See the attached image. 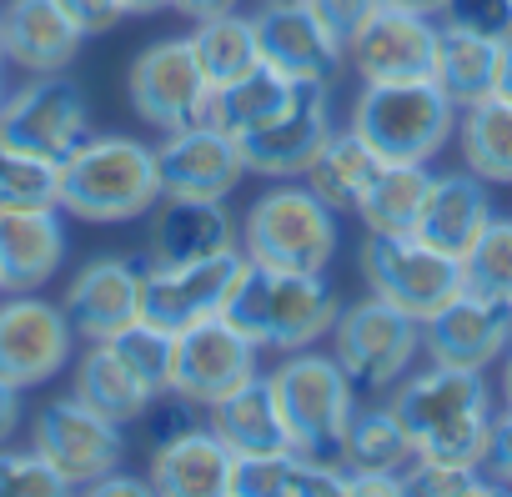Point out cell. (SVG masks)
Here are the masks:
<instances>
[{
  "instance_id": "35",
  "label": "cell",
  "mask_w": 512,
  "mask_h": 497,
  "mask_svg": "<svg viewBox=\"0 0 512 497\" xmlns=\"http://www.w3.org/2000/svg\"><path fill=\"white\" fill-rule=\"evenodd\" d=\"M462 292L512 307V221L507 216H492L482 236L472 241V252L462 257Z\"/></svg>"
},
{
  "instance_id": "44",
  "label": "cell",
  "mask_w": 512,
  "mask_h": 497,
  "mask_svg": "<svg viewBox=\"0 0 512 497\" xmlns=\"http://www.w3.org/2000/svg\"><path fill=\"white\" fill-rule=\"evenodd\" d=\"M61 11L81 26V36H106L126 21V0H61Z\"/></svg>"
},
{
  "instance_id": "50",
  "label": "cell",
  "mask_w": 512,
  "mask_h": 497,
  "mask_svg": "<svg viewBox=\"0 0 512 497\" xmlns=\"http://www.w3.org/2000/svg\"><path fill=\"white\" fill-rule=\"evenodd\" d=\"M171 0H126V16H151V11H166Z\"/></svg>"
},
{
  "instance_id": "43",
  "label": "cell",
  "mask_w": 512,
  "mask_h": 497,
  "mask_svg": "<svg viewBox=\"0 0 512 497\" xmlns=\"http://www.w3.org/2000/svg\"><path fill=\"white\" fill-rule=\"evenodd\" d=\"M482 472L492 477V487H512V407H507V412H492Z\"/></svg>"
},
{
  "instance_id": "38",
  "label": "cell",
  "mask_w": 512,
  "mask_h": 497,
  "mask_svg": "<svg viewBox=\"0 0 512 497\" xmlns=\"http://www.w3.org/2000/svg\"><path fill=\"white\" fill-rule=\"evenodd\" d=\"M21 206H61V166L0 146V211Z\"/></svg>"
},
{
  "instance_id": "17",
  "label": "cell",
  "mask_w": 512,
  "mask_h": 497,
  "mask_svg": "<svg viewBox=\"0 0 512 497\" xmlns=\"http://www.w3.org/2000/svg\"><path fill=\"white\" fill-rule=\"evenodd\" d=\"M156 171H161V196H196V201H226L236 181L246 176L241 146L216 131L211 121L166 131L156 146Z\"/></svg>"
},
{
  "instance_id": "2",
  "label": "cell",
  "mask_w": 512,
  "mask_h": 497,
  "mask_svg": "<svg viewBox=\"0 0 512 497\" xmlns=\"http://www.w3.org/2000/svg\"><path fill=\"white\" fill-rule=\"evenodd\" d=\"M337 312H342V302L322 272H272V267L246 262L221 317L236 332H246L262 352L287 357V352H302L317 337H327Z\"/></svg>"
},
{
  "instance_id": "3",
  "label": "cell",
  "mask_w": 512,
  "mask_h": 497,
  "mask_svg": "<svg viewBox=\"0 0 512 497\" xmlns=\"http://www.w3.org/2000/svg\"><path fill=\"white\" fill-rule=\"evenodd\" d=\"M161 171L156 151L136 136H86L61 161V211L81 221H136L156 211Z\"/></svg>"
},
{
  "instance_id": "49",
  "label": "cell",
  "mask_w": 512,
  "mask_h": 497,
  "mask_svg": "<svg viewBox=\"0 0 512 497\" xmlns=\"http://www.w3.org/2000/svg\"><path fill=\"white\" fill-rule=\"evenodd\" d=\"M392 6H402V11H417V16H437V21H442L447 0H392Z\"/></svg>"
},
{
  "instance_id": "37",
  "label": "cell",
  "mask_w": 512,
  "mask_h": 497,
  "mask_svg": "<svg viewBox=\"0 0 512 497\" xmlns=\"http://www.w3.org/2000/svg\"><path fill=\"white\" fill-rule=\"evenodd\" d=\"M111 347L126 357V367L146 382L151 397H166L171 392V367H176V332L166 327H151V322H131L111 337Z\"/></svg>"
},
{
  "instance_id": "39",
  "label": "cell",
  "mask_w": 512,
  "mask_h": 497,
  "mask_svg": "<svg viewBox=\"0 0 512 497\" xmlns=\"http://www.w3.org/2000/svg\"><path fill=\"white\" fill-rule=\"evenodd\" d=\"M0 492H36V497H46V492H71V482L36 452V447H0Z\"/></svg>"
},
{
  "instance_id": "53",
  "label": "cell",
  "mask_w": 512,
  "mask_h": 497,
  "mask_svg": "<svg viewBox=\"0 0 512 497\" xmlns=\"http://www.w3.org/2000/svg\"><path fill=\"white\" fill-rule=\"evenodd\" d=\"M0 106H6V76H0Z\"/></svg>"
},
{
  "instance_id": "12",
  "label": "cell",
  "mask_w": 512,
  "mask_h": 497,
  "mask_svg": "<svg viewBox=\"0 0 512 497\" xmlns=\"http://www.w3.org/2000/svg\"><path fill=\"white\" fill-rule=\"evenodd\" d=\"M126 91H131L136 116L156 131H181V126L206 121V101H211V81L196 66L191 36H166L146 46L131 61Z\"/></svg>"
},
{
  "instance_id": "46",
  "label": "cell",
  "mask_w": 512,
  "mask_h": 497,
  "mask_svg": "<svg viewBox=\"0 0 512 497\" xmlns=\"http://www.w3.org/2000/svg\"><path fill=\"white\" fill-rule=\"evenodd\" d=\"M241 0H171V11H181V16H191V21H206V16H226V11H236Z\"/></svg>"
},
{
  "instance_id": "45",
  "label": "cell",
  "mask_w": 512,
  "mask_h": 497,
  "mask_svg": "<svg viewBox=\"0 0 512 497\" xmlns=\"http://www.w3.org/2000/svg\"><path fill=\"white\" fill-rule=\"evenodd\" d=\"M21 387L16 382H6V377H0V447H6L11 437H16V427H21Z\"/></svg>"
},
{
  "instance_id": "47",
  "label": "cell",
  "mask_w": 512,
  "mask_h": 497,
  "mask_svg": "<svg viewBox=\"0 0 512 497\" xmlns=\"http://www.w3.org/2000/svg\"><path fill=\"white\" fill-rule=\"evenodd\" d=\"M86 492H101V497H111V492L136 497V492H151V482H141V477H121V472H106V477H101V482H91Z\"/></svg>"
},
{
  "instance_id": "6",
  "label": "cell",
  "mask_w": 512,
  "mask_h": 497,
  "mask_svg": "<svg viewBox=\"0 0 512 497\" xmlns=\"http://www.w3.org/2000/svg\"><path fill=\"white\" fill-rule=\"evenodd\" d=\"M352 131L382 161L427 166L457 136V106L437 81H367L352 106Z\"/></svg>"
},
{
  "instance_id": "31",
  "label": "cell",
  "mask_w": 512,
  "mask_h": 497,
  "mask_svg": "<svg viewBox=\"0 0 512 497\" xmlns=\"http://www.w3.org/2000/svg\"><path fill=\"white\" fill-rule=\"evenodd\" d=\"M292 86L287 76H277L272 66H256L251 76L231 81V86H216L211 101H206V121L216 131H226L231 141H241L246 131H256L262 121H272L287 101H292Z\"/></svg>"
},
{
  "instance_id": "29",
  "label": "cell",
  "mask_w": 512,
  "mask_h": 497,
  "mask_svg": "<svg viewBox=\"0 0 512 497\" xmlns=\"http://www.w3.org/2000/svg\"><path fill=\"white\" fill-rule=\"evenodd\" d=\"M427 191H432V171L427 166H417V161H387L372 176V186L362 191L357 216L377 236H407V231H417V216H422Z\"/></svg>"
},
{
  "instance_id": "52",
  "label": "cell",
  "mask_w": 512,
  "mask_h": 497,
  "mask_svg": "<svg viewBox=\"0 0 512 497\" xmlns=\"http://www.w3.org/2000/svg\"><path fill=\"white\" fill-rule=\"evenodd\" d=\"M0 66H6V21H0Z\"/></svg>"
},
{
  "instance_id": "30",
  "label": "cell",
  "mask_w": 512,
  "mask_h": 497,
  "mask_svg": "<svg viewBox=\"0 0 512 497\" xmlns=\"http://www.w3.org/2000/svg\"><path fill=\"white\" fill-rule=\"evenodd\" d=\"M387 161L347 126V131H332L327 146L317 151V161L307 166V186L332 206V211H357L362 191L372 186V176L382 171Z\"/></svg>"
},
{
  "instance_id": "19",
  "label": "cell",
  "mask_w": 512,
  "mask_h": 497,
  "mask_svg": "<svg viewBox=\"0 0 512 497\" xmlns=\"http://www.w3.org/2000/svg\"><path fill=\"white\" fill-rule=\"evenodd\" d=\"M256 26V51H262V66H272L287 81H327L342 71L347 51L317 26V16L302 6H287V0H267L262 11L251 16Z\"/></svg>"
},
{
  "instance_id": "25",
  "label": "cell",
  "mask_w": 512,
  "mask_h": 497,
  "mask_svg": "<svg viewBox=\"0 0 512 497\" xmlns=\"http://www.w3.org/2000/svg\"><path fill=\"white\" fill-rule=\"evenodd\" d=\"M492 221V196H487V181L477 171H442L432 176V191L422 201V216H417V236L427 246L447 257H467L472 241L482 236V226Z\"/></svg>"
},
{
  "instance_id": "36",
  "label": "cell",
  "mask_w": 512,
  "mask_h": 497,
  "mask_svg": "<svg viewBox=\"0 0 512 497\" xmlns=\"http://www.w3.org/2000/svg\"><path fill=\"white\" fill-rule=\"evenodd\" d=\"M417 457L412 437L402 432V422L392 417V407H372L357 412L352 432H347V467H367V472H402Z\"/></svg>"
},
{
  "instance_id": "33",
  "label": "cell",
  "mask_w": 512,
  "mask_h": 497,
  "mask_svg": "<svg viewBox=\"0 0 512 497\" xmlns=\"http://www.w3.org/2000/svg\"><path fill=\"white\" fill-rule=\"evenodd\" d=\"M191 51H196V66L211 81V91L216 86H231V81H241V76H251L256 66H262V51H256V26H251V16H236V11L196 21Z\"/></svg>"
},
{
  "instance_id": "4",
  "label": "cell",
  "mask_w": 512,
  "mask_h": 497,
  "mask_svg": "<svg viewBox=\"0 0 512 497\" xmlns=\"http://www.w3.org/2000/svg\"><path fill=\"white\" fill-rule=\"evenodd\" d=\"M292 447L312 462L347 467V432L357 422V387L347 382L337 357H322L312 347L287 352V362L272 372Z\"/></svg>"
},
{
  "instance_id": "16",
  "label": "cell",
  "mask_w": 512,
  "mask_h": 497,
  "mask_svg": "<svg viewBox=\"0 0 512 497\" xmlns=\"http://www.w3.org/2000/svg\"><path fill=\"white\" fill-rule=\"evenodd\" d=\"M437 46H442L437 16H417V11L392 6V0H377L372 21L357 31L347 56L362 86L367 81H432Z\"/></svg>"
},
{
  "instance_id": "48",
  "label": "cell",
  "mask_w": 512,
  "mask_h": 497,
  "mask_svg": "<svg viewBox=\"0 0 512 497\" xmlns=\"http://www.w3.org/2000/svg\"><path fill=\"white\" fill-rule=\"evenodd\" d=\"M497 96L512 101V36L502 41V66H497Z\"/></svg>"
},
{
  "instance_id": "20",
  "label": "cell",
  "mask_w": 512,
  "mask_h": 497,
  "mask_svg": "<svg viewBox=\"0 0 512 497\" xmlns=\"http://www.w3.org/2000/svg\"><path fill=\"white\" fill-rule=\"evenodd\" d=\"M141 272L146 262H126V257H96L71 277L66 292V317L76 327V337L86 342H111L121 327H131L141 317Z\"/></svg>"
},
{
  "instance_id": "10",
  "label": "cell",
  "mask_w": 512,
  "mask_h": 497,
  "mask_svg": "<svg viewBox=\"0 0 512 497\" xmlns=\"http://www.w3.org/2000/svg\"><path fill=\"white\" fill-rule=\"evenodd\" d=\"M31 447L71 482V487H91L101 482L106 472L121 467L126 457V437H121V422L101 417L96 407H86L76 392L71 397H56L36 412L31 422Z\"/></svg>"
},
{
  "instance_id": "32",
  "label": "cell",
  "mask_w": 512,
  "mask_h": 497,
  "mask_svg": "<svg viewBox=\"0 0 512 497\" xmlns=\"http://www.w3.org/2000/svg\"><path fill=\"white\" fill-rule=\"evenodd\" d=\"M231 492L236 497H262V492H282V497H302V492H342V467L312 462L307 452H272V457H236L231 472Z\"/></svg>"
},
{
  "instance_id": "41",
  "label": "cell",
  "mask_w": 512,
  "mask_h": 497,
  "mask_svg": "<svg viewBox=\"0 0 512 497\" xmlns=\"http://www.w3.org/2000/svg\"><path fill=\"white\" fill-rule=\"evenodd\" d=\"M442 26H462V31L507 41L512 36V0H447Z\"/></svg>"
},
{
  "instance_id": "18",
  "label": "cell",
  "mask_w": 512,
  "mask_h": 497,
  "mask_svg": "<svg viewBox=\"0 0 512 497\" xmlns=\"http://www.w3.org/2000/svg\"><path fill=\"white\" fill-rule=\"evenodd\" d=\"M507 347H512V307L507 302L462 292L422 322V352H427V362H442V367L487 372L492 362L507 357Z\"/></svg>"
},
{
  "instance_id": "5",
  "label": "cell",
  "mask_w": 512,
  "mask_h": 497,
  "mask_svg": "<svg viewBox=\"0 0 512 497\" xmlns=\"http://www.w3.org/2000/svg\"><path fill=\"white\" fill-rule=\"evenodd\" d=\"M337 241V211L312 186H272L241 221V257L272 272H327Z\"/></svg>"
},
{
  "instance_id": "27",
  "label": "cell",
  "mask_w": 512,
  "mask_h": 497,
  "mask_svg": "<svg viewBox=\"0 0 512 497\" xmlns=\"http://www.w3.org/2000/svg\"><path fill=\"white\" fill-rule=\"evenodd\" d=\"M71 392L86 402V407H96L101 417H111V422H121V427H131V422H141L146 412H151V392H146V382L126 367V357L111 347V342H91V352L76 362V372H71Z\"/></svg>"
},
{
  "instance_id": "34",
  "label": "cell",
  "mask_w": 512,
  "mask_h": 497,
  "mask_svg": "<svg viewBox=\"0 0 512 497\" xmlns=\"http://www.w3.org/2000/svg\"><path fill=\"white\" fill-rule=\"evenodd\" d=\"M457 146L467 171L482 181H507L512 186V101L487 96L467 111H457Z\"/></svg>"
},
{
  "instance_id": "23",
  "label": "cell",
  "mask_w": 512,
  "mask_h": 497,
  "mask_svg": "<svg viewBox=\"0 0 512 497\" xmlns=\"http://www.w3.org/2000/svg\"><path fill=\"white\" fill-rule=\"evenodd\" d=\"M231 472H236V452L211 432V427H181L176 437L156 442L151 457V492H171V497H221L231 492Z\"/></svg>"
},
{
  "instance_id": "51",
  "label": "cell",
  "mask_w": 512,
  "mask_h": 497,
  "mask_svg": "<svg viewBox=\"0 0 512 497\" xmlns=\"http://www.w3.org/2000/svg\"><path fill=\"white\" fill-rule=\"evenodd\" d=\"M502 397H507V407H512V347H507V362H502Z\"/></svg>"
},
{
  "instance_id": "7",
  "label": "cell",
  "mask_w": 512,
  "mask_h": 497,
  "mask_svg": "<svg viewBox=\"0 0 512 497\" xmlns=\"http://www.w3.org/2000/svg\"><path fill=\"white\" fill-rule=\"evenodd\" d=\"M417 352H422V322L382 297L352 302L332 322V357L342 362L357 397H377L397 387Z\"/></svg>"
},
{
  "instance_id": "13",
  "label": "cell",
  "mask_w": 512,
  "mask_h": 497,
  "mask_svg": "<svg viewBox=\"0 0 512 497\" xmlns=\"http://www.w3.org/2000/svg\"><path fill=\"white\" fill-rule=\"evenodd\" d=\"M76 327L66 307L36 297V292H6L0 302V377L21 392L46 387L56 372L71 367Z\"/></svg>"
},
{
  "instance_id": "1",
  "label": "cell",
  "mask_w": 512,
  "mask_h": 497,
  "mask_svg": "<svg viewBox=\"0 0 512 497\" xmlns=\"http://www.w3.org/2000/svg\"><path fill=\"white\" fill-rule=\"evenodd\" d=\"M392 417L402 422L417 457H427V462L482 467V457H487L492 392H487L482 372H472V367L427 362V372L402 377L392 392Z\"/></svg>"
},
{
  "instance_id": "15",
  "label": "cell",
  "mask_w": 512,
  "mask_h": 497,
  "mask_svg": "<svg viewBox=\"0 0 512 497\" xmlns=\"http://www.w3.org/2000/svg\"><path fill=\"white\" fill-rule=\"evenodd\" d=\"M332 101H327V81H297L292 86V101L262 121L256 131H246L236 146H241V161L246 171L267 176V181H287V176H302L317 151L327 146L332 136Z\"/></svg>"
},
{
  "instance_id": "14",
  "label": "cell",
  "mask_w": 512,
  "mask_h": 497,
  "mask_svg": "<svg viewBox=\"0 0 512 497\" xmlns=\"http://www.w3.org/2000/svg\"><path fill=\"white\" fill-rule=\"evenodd\" d=\"M262 347L246 332H236L226 317H206L186 332H176V367H171V397L191 407H216L236 387H246L262 372Z\"/></svg>"
},
{
  "instance_id": "21",
  "label": "cell",
  "mask_w": 512,
  "mask_h": 497,
  "mask_svg": "<svg viewBox=\"0 0 512 497\" xmlns=\"http://www.w3.org/2000/svg\"><path fill=\"white\" fill-rule=\"evenodd\" d=\"M66 262L61 206L0 211V292H41Z\"/></svg>"
},
{
  "instance_id": "28",
  "label": "cell",
  "mask_w": 512,
  "mask_h": 497,
  "mask_svg": "<svg viewBox=\"0 0 512 497\" xmlns=\"http://www.w3.org/2000/svg\"><path fill=\"white\" fill-rule=\"evenodd\" d=\"M497 66H502V41L477 36V31H462V26H442L432 81L452 96L457 111L497 96Z\"/></svg>"
},
{
  "instance_id": "11",
  "label": "cell",
  "mask_w": 512,
  "mask_h": 497,
  "mask_svg": "<svg viewBox=\"0 0 512 497\" xmlns=\"http://www.w3.org/2000/svg\"><path fill=\"white\" fill-rule=\"evenodd\" d=\"M241 272H246L241 246L236 252H221V257H206V262H176V267L146 262V272H141V322L166 327V332H186L206 317H221Z\"/></svg>"
},
{
  "instance_id": "9",
  "label": "cell",
  "mask_w": 512,
  "mask_h": 497,
  "mask_svg": "<svg viewBox=\"0 0 512 497\" xmlns=\"http://www.w3.org/2000/svg\"><path fill=\"white\" fill-rule=\"evenodd\" d=\"M86 136H91V111L66 71L31 76L21 91H6V106H0V146L6 151H26L61 166Z\"/></svg>"
},
{
  "instance_id": "54",
  "label": "cell",
  "mask_w": 512,
  "mask_h": 497,
  "mask_svg": "<svg viewBox=\"0 0 512 497\" xmlns=\"http://www.w3.org/2000/svg\"><path fill=\"white\" fill-rule=\"evenodd\" d=\"M287 6H297V0H287Z\"/></svg>"
},
{
  "instance_id": "24",
  "label": "cell",
  "mask_w": 512,
  "mask_h": 497,
  "mask_svg": "<svg viewBox=\"0 0 512 497\" xmlns=\"http://www.w3.org/2000/svg\"><path fill=\"white\" fill-rule=\"evenodd\" d=\"M0 21H6V61L26 76H61L86 41L61 0H11Z\"/></svg>"
},
{
  "instance_id": "22",
  "label": "cell",
  "mask_w": 512,
  "mask_h": 497,
  "mask_svg": "<svg viewBox=\"0 0 512 497\" xmlns=\"http://www.w3.org/2000/svg\"><path fill=\"white\" fill-rule=\"evenodd\" d=\"M241 231L226 211V201H196V196H161L151 216V262H206L221 252H236Z\"/></svg>"
},
{
  "instance_id": "26",
  "label": "cell",
  "mask_w": 512,
  "mask_h": 497,
  "mask_svg": "<svg viewBox=\"0 0 512 497\" xmlns=\"http://www.w3.org/2000/svg\"><path fill=\"white\" fill-rule=\"evenodd\" d=\"M211 412V432L236 452V457H272V452H292V432L277 402V387L267 372H256L246 387H236L231 397H221Z\"/></svg>"
},
{
  "instance_id": "8",
  "label": "cell",
  "mask_w": 512,
  "mask_h": 497,
  "mask_svg": "<svg viewBox=\"0 0 512 497\" xmlns=\"http://www.w3.org/2000/svg\"><path fill=\"white\" fill-rule=\"evenodd\" d=\"M362 282L372 297L402 307L407 317L427 322L432 312H442L452 297H462V262L427 246L417 231L407 236H377L367 231L362 241Z\"/></svg>"
},
{
  "instance_id": "40",
  "label": "cell",
  "mask_w": 512,
  "mask_h": 497,
  "mask_svg": "<svg viewBox=\"0 0 512 497\" xmlns=\"http://www.w3.org/2000/svg\"><path fill=\"white\" fill-rule=\"evenodd\" d=\"M407 492H492V477L482 467H462V462H427L412 457L402 467Z\"/></svg>"
},
{
  "instance_id": "42",
  "label": "cell",
  "mask_w": 512,
  "mask_h": 497,
  "mask_svg": "<svg viewBox=\"0 0 512 497\" xmlns=\"http://www.w3.org/2000/svg\"><path fill=\"white\" fill-rule=\"evenodd\" d=\"M302 6L317 16V26L347 51L352 41H357V31L372 21V11H377V0H302Z\"/></svg>"
}]
</instances>
